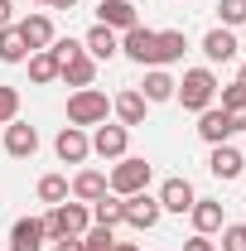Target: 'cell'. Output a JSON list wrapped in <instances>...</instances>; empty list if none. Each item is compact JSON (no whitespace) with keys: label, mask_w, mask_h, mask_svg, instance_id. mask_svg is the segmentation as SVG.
Wrapping results in <instances>:
<instances>
[{"label":"cell","mask_w":246,"mask_h":251,"mask_svg":"<svg viewBox=\"0 0 246 251\" xmlns=\"http://www.w3.org/2000/svg\"><path fill=\"white\" fill-rule=\"evenodd\" d=\"M174 101H179L184 111H208V106H217V77H213V68H188L184 82L174 87Z\"/></svg>","instance_id":"6da1fadb"},{"label":"cell","mask_w":246,"mask_h":251,"mask_svg":"<svg viewBox=\"0 0 246 251\" xmlns=\"http://www.w3.org/2000/svg\"><path fill=\"white\" fill-rule=\"evenodd\" d=\"M92 227V208L87 203H58V208H49L44 213V232H49V242H58V237H82Z\"/></svg>","instance_id":"7a4b0ae2"},{"label":"cell","mask_w":246,"mask_h":251,"mask_svg":"<svg viewBox=\"0 0 246 251\" xmlns=\"http://www.w3.org/2000/svg\"><path fill=\"white\" fill-rule=\"evenodd\" d=\"M150 159L140 155H121L116 164H111V174H106V188L116 193V198H130V193H140V188H150Z\"/></svg>","instance_id":"3957f363"},{"label":"cell","mask_w":246,"mask_h":251,"mask_svg":"<svg viewBox=\"0 0 246 251\" xmlns=\"http://www.w3.org/2000/svg\"><path fill=\"white\" fill-rule=\"evenodd\" d=\"M111 116V101H106V92H97V87H77V92L68 97V126H101Z\"/></svg>","instance_id":"277c9868"},{"label":"cell","mask_w":246,"mask_h":251,"mask_svg":"<svg viewBox=\"0 0 246 251\" xmlns=\"http://www.w3.org/2000/svg\"><path fill=\"white\" fill-rule=\"evenodd\" d=\"M121 203H125V227H135V232H150V227H159V218H164V208H159V198H154L150 188L130 193Z\"/></svg>","instance_id":"5b68a950"},{"label":"cell","mask_w":246,"mask_h":251,"mask_svg":"<svg viewBox=\"0 0 246 251\" xmlns=\"http://www.w3.org/2000/svg\"><path fill=\"white\" fill-rule=\"evenodd\" d=\"M125 150H130V130H125L121 121H116V126L101 121V126L92 130V155H101V159H111V164H116Z\"/></svg>","instance_id":"8992f818"},{"label":"cell","mask_w":246,"mask_h":251,"mask_svg":"<svg viewBox=\"0 0 246 251\" xmlns=\"http://www.w3.org/2000/svg\"><path fill=\"white\" fill-rule=\"evenodd\" d=\"M53 155H58L63 164H87V155H92V135H87L82 126H63L58 140H53Z\"/></svg>","instance_id":"52a82bcc"},{"label":"cell","mask_w":246,"mask_h":251,"mask_svg":"<svg viewBox=\"0 0 246 251\" xmlns=\"http://www.w3.org/2000/svg\"><path fill=\"white\" fill-rule=\"evenodd\" d=\"M15 29H20V39H25V49L29 53H39V49H49L58 34H53V20L44 15V10H34V15H25V20H15Z\"/></svg>","instance_id":"ba28073f"},{"label":"cell","mask_w":246,"mask_h":251,"mask_svg":"<svg viewBox=\"0 0 246 251\" xmlns=\"http://www.w3.org/2000/svg\"><path fill=\"white\" fill-rule=\"evenodd\" d=\"M154 34H159V29H145V25L125 29L121 34V53L130 63H140V68H154Z\"/></svg>","instance_id":"9c48e42d"},{"label":"cell","mask_w":246,"mask_h":251,"mask_svg":"<svg viewBox=\"0 0 246 251\" xmlns=\"http://www.w3.org/2000/svg\"><path fill=\"white\" fill-rule=\"evenodd\" d=\"M97 25L125 34V29H135V25H140V15H135V5H130V0H97Z\"/></svg>","instance_id":"30bf717a"},{"label":"cell","mask_w":246,"mask_h":251,"mask_svg":"<svg viewBox=\"0 0 246 251\" xmlns=\"http://www.w3.org/2000/svg\"><path fill=\"white\" fill-rule=\"evenodd\" d=\"M49 232H44V218H15L10 227V251H44Z\"/></svg>","instance_id":"8fae6325"},{"label":"cell","mask_w":246,"mask_h":251,"mask_svg":"<svg viewBox=\"0 0 246 251\" xmlns=\"http://www.w3.org/2000/svg\"><path fill=\"white\" fill-rule=\"evenodd\" d=\"M154 198H159V208H164V213H188L198 193H193V184H188V179H179V174H174V179H164V184H159V193H154Z\"/></svg>","instance_id":"7c38bea8"},{"label":"cell","mask_w":246,"mask_h":251,"mask_svg":"<svg viewBox=\"0 0 246 251\" xmlns=\"http://www.w3.org/2000/svg\"><path fill=\"white\" fill-rule=\"evenodd\" d=\"M34 150H39V130L25 121H10L5 126V155L10 159H34Z\"/></svg>","instance_id":"4fadbf2b"},{"label":"cell","mask_w":246,"mask_h":251,"mask_svg":"<svg viewBox=\"0 0 246 251\" xmlns=\"http://www.w3.org/2000/svg\"><path fill=\"white\" fill-rule=\"evenodd\" d=\"M68 193H73L77 203H97V198H101V193H111V188H106V174H101V169H92V164H82V169L73 174V184H68Z\"/></svg>","instance_id":"5bb4252c"},{"label":"cell","mask_w":246,"mask_h":251,"mask_svg":"<svg viewBox=\"0 0 246 251\" xmlns=\"http://www.w3.org/2000/svg\"><path fill=\"white\" fill-rule=\"evenodd\" d=\"M145 111H150V101L135 92V87H125V92H116V97H111V116H116V121L125 126V130L145 121Z\"/></svg>","instance_id":"9a60e30c"},{"label":"cell","mask_w":246,"mask_h":251,"mask_svg":"<svg viewBox=\"0 0 246 251\" xmlns=\"http://www.w3.org/2000/svg\"><path fill=\"white\" fill-rule=\"evenodd\" d=\"M82 49H87V58L111 63L116 53H121V34L106 29V25H92V29H87V39H82Z\"/></svg>","instance_id":"2e32d148"},{"label":"cell","mask_w":246,"mask_h":251,"mask_svg":"<svg viewBox=\"0 0 246 251\" xmlns=\"http://www.w3.org/2000/svg\"><path fill=\"white\" fill-rule=\"evenodd\" d=\"M208 169H213V179H242L246 169V155L237 150V145H213V155H208Z\"/></svg>","instance_id":"e0dca14e"},{"label":"cell","mask_w":246,"mask_h":251,"mask_svg":"<svg viewBox=\"0 0 246 251\" xmlns=\"http://www.w3.org/2000/svg\"><path fill=\"white\" fill-rule=\"evenodd\" d=\"M58 77L73 87V92H77V87H92V82H97V58H87V49H82L77 58H68L58 68Z\"/></svg>","instance_id":"ac0fdd59"},{"label":"cell","mask_w":246,"mask_h":251,"mask_svg":"<svg viewBox=\"0 0 246 251\" xmlns=\"http://www.w3.org/2000/svg\"><path fill=\"white\" fill-rule=\"evenodd\" d=\"M188 218H193V232L213 237V232H222V203H217V198H193Z\"/></svg>","instance_id":"d6986e66"},{"label":"cell","mask_w":246,"mask_h":251,"mask_svg":"<svg viewBox=\"0 0 246 251\" xmlns=\"http://www.w3.org/2000/svg\"><path fill=\"white\" fill-rule=\"evenodd\" d=\"M184 53H188L184 29H159V34H154V68H164V63H179Z\"/></svg>","instance_id":"ffe728a7"},{"label":"cell","mask_w":246,"mask_h":251,"mask_svg":"<svg viewBox=\"0 0 246 251\" xmlns=\"http://www.w3.org/2000/svg\"><path fill=\"white\" fill-rule=\"evenodd\" d=\"M198 135H203L208 145H227V140H232L227 111H222V106H208V111H198Z\"/></svg>","instance_id":"44dd1931"},{"label":"cell","mask_w":246,"mask_h":251,"mask_svg":"<svg viewBox=\"0 0 246 251\" xmlns=\"http://www.w3.org/2000/svg\"><path fill=\"white\" fill-rule=\"evenodd\" d=\"M174 87H179V82H174L164 68H150V73H145V82H140L135 92H140V97L154 106V101H174Z\"/></svg>","instance_id":"7402d4cb"},{"label":"cell","mask_w":246,"mask_h":251,"mask_svg":"<svg viewBox=\"0 0 246 251\" xmlns=\"http://www.w3.org/2000/svg\"><path fill=\"white\" fill-rule=\"evenodd\" d=\"M203 53H208V63H227V58H237V34L232 29H208L203 34Z\"/></svg>","instance_id":"603a6c76"},{"label":"cell","mask_w":246,"mask_h":251,"mask_svg":"<svg viewBox=\"0 0 246 251\" xmlns=\"http://www.w3.org/2000/svg\"><path fill=\"white\" fill-rule=\"evenodd\" d=\"M87 208H92V227H111V232H116V227L125 222V203L116 198V193H101V198L87 203Z\"/></svg>","instance_id":"cb8c5ba5"},{"label":"cell","mask_w":246,"mask_h":251,"mask_svg":"<svg viewBox=\"0 0 246 251\" xmlns=\"http://www.w3.org/2000/svg\"><path fill=\"white\" fill-rule=\"evenodd\" d=\"M29 82H39V87H49V82H58V68L63 63L53 58V53H49V49H39V53H29Z\"/></svg>","instance_id":"d4e9b609"},{"label":"cell","mask_w":246,"mask_h":251,"mask_svg":"<svg viewBox=\"0 0 246 251\" xmlns=\"http://www.w3.org/2000/svg\"><path fill=\"white\" fill-rule=\"evenodd\" d=\"M34 193H39V203H49V208H58V203H68V198H73V193H68V179H63V174H44Z\"/></svg>","instance_id":"484cf974"},{"label":"cell","mask_w":246,"mask_h":251,"mask_svg":"<svg viewBox=\"0 0 246 251\" xmlns=\"http://www.w3.org/2000/svg\"><path fill=\"white\" fill-rule=\"evenodd\" d=\"M25 58H29V49H25L20 29L5 25V29H0V63H25Z\"/></svg>","instance_id":"4316f807"},{"label":"cell","mask_w":246,"mask_h":251,"mask_svg":"<svg viewBox=\"0 0 246 251\" xmlns=\"http://www.w3.org/2000/svg\"><path fill=\"white\" fill-rule=\"evenodd\" d=\"M116 247V232L111 227H87L82 232V251H111Z\"/></svg>","instance_id":"83f0119b"},{"label":"cell","mask_w":246,"mask_h":251,"mask_svg":"<svg viewBox=\"0 0 246 251\" xmlns=\"http://www.w3.org/2000/svg\"><path fill=\"white\" fill-rule=\"evenodd\" d=\"M217 251H246V222H222V242Z\"/></svg>","instance_id":"f1b7e54d"},{"label":"cell","mask_w":246,"mask_h":251,"mask_svg":"<svg viewBox=\"0 0 246 251\" xmlns=\"http://www.w3.org/2000/svg\"><path fill=\"white\" fill-rule=\"evenodd\" d=\"M217 15H222V29H237L246 25V0H217Z\"/></svg>","instance_id":"f546056e"},{"label":"cell","mask_w":246,"mask_h":251,"mask_svg":"<svg viewBox=\"0 0 246 251\" xmlns=\"http://www.w3.org/2000/svg\"><path fill=\"white\" fill-rule=\"evenodd\" d=\"M217 97H222V111H242V106H246V82L237 77V82L217 87Z\"/></svg>","instance_id":"4dcf8cb0"},{"label":"cell","mask_w":246,"mask_h":251,"mask_svg":"<svg viewBox=\"0 0 246 251\" xmlns=\"http://www.w3.org/2000/svg\"><path fill=\"white\" fill-rule=\"evenodd\" d=\"M20 121V87H0V126Z\"/></svg>","instance_id":"1f68e13d"},{"label":"cell","mask_w":246,"mask_h":251,"mask_svg":"<svg viewBox=\"0 0 246 251\" xmlns=\"http://www.w3.org/2000/svg\"><path fill=\"white\" fill-rule=\"evenodd\" d=\"M49 53H53L58 63H68V58H77V53H82V39H53V44H49Z\"/></svg>","instance_id":"d6a6232c"},{"label":"cell","mask_w":246,"mask_h":251,"mask_svg":"<svg viewBox=\"0 0 246 251\" xmlns=\"http://www.w3.org/2000/svg\"><path fill=\"white\" fill-rule=\"evenodd\" d=\"M184 251H217V247L208 242V237H203V232H193V237L184 242Z\"/></svg>","instance_id":"836d02e7"},{"label":"cell","mask_w":246,"mask_h":251,"mask_svg":"<svg viewBox=\"0 0 246 251\" xmlns=\"http://www.w3.org/2000/svg\"><path fill=\"white\" fill-rule=\"evenodd\" d=\"M227 126H232V135H242V130H246V106H242V111H227Z\"/></svg>","instance_id":"e575fe53"},{"label":"cell","mask_w":246,"mask_h":251,"mask_svg":"<svg viewBox=\"0 0 246 251\" xmlns=\"http://www.w3.org/2000/svg\"><path fill=\"white\" fill-rule=\"evenodd\" d=\"M53 251H82V237H58Z\"/></svg>","instance_id":"d590c367"},{"label":"cell","mask_w":246,"mask_h":251,"mask_svg":"<svg viewBox=\"0 0 246 251\" xmlns=\"http://www.w3.org/2000/svg\"><path fill=\"white\" fill-rule=\"evenodd\" d=\"M5 25H15V5H10V0H0V29H5Z\"/></svg>","instance_id":"8d00e7d4"},{"label":"cell","mask_w":246,"mask_h":251,"mask_svg":"<svg viewBox=\"0 0 246 251\" xmlns=\"http://www.w3.org/2000/svg\"><path fill=\"white\" fill-rule=\"evenodd\" d=\"M77 0H49V10H73Z\"/></svg>","instance_id":"74e56055"},{"label":"cell","mask_w":246,"mask_h":251,"mask_svg":"<svg viewBox=\"0 0 246 251\" xmlns=\"http://www.w3.org/2000/svg\"><path fill=\"white\" fill-rule=\"evenodd\" d=\"M111 251H140V247H135V242H116Z\"/></svg>","instance_id":"f35d334b"},{"label":"cell","mask_w":246,"mask_h":251,"mask_svg":"<svg viewBox=\"0 0 246 251\" xmlns=\"http://www.w3.org/2000/svg\"><path fill=\"white\" fill-rule=\"evenodd\" d=\"M39 5H49V0H39Z\"/></svg>","instance_id":"ab89813d"},{"label":"cell","mask_w":246,"mask_h":251,"mask_svg":"<svg viewBox=\"0 0 246 251\" xmlns=\"http://www.w3.org/2000/svg\"><path fill=\"white\" fill-rule=\"evenodd\" d=\"M242 135H246V130H242ZM242 155H246V150H242Z\"/></svg>","instance_id":"60d3db41"}]
</instances>
